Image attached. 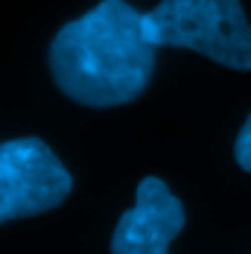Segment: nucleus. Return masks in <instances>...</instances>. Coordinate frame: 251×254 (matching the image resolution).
Returning a JSON list of instances; mask_svg holds the SVG:
<instances>
[{
    "label": "nucleus",
    "mask_w": 251,
    "mask_h": 254,
    "mask_svg": "<svg viewBox=\"0 0 251 254\" xmlns=\"http://www.w3.org/2000/svg\"><path fill=\"white\" fill-rule=\"evenodd\" d=\"M155 47H184L231 70H251V24L240 0H161L143 12Z\"/></svg>",
    "instance_id": "obj_2"
},
{
    "label": "nucleus",
    "mask_w": 251,
    "mask_h": 254,
    "mask_svg": "<svg viewBox=\"0 0 251 254\" xmlns=\"http://www.w3.org/2000/svg\"><path fill=\"white\" fill-rule=\"evenodd\" d=\"M155 44L143 12L126 0H102L64 24L50 44L53 82L67 100L88 108L134 102L152 82Z\"/></svg>",
    "instance_id": "obj_1"
},
{
    "label": "nucleus",
    "mask_w": 251,
    "mask_h": 254,
    "mask_svg": "<svg viewBox=\"0 0 251 254\" xmlns=\"http://www.w3.org/2000/svg\"><path fill=\"white\" fill-rule=\"evenodd\" d=\"M184 222V204L176 193L158 176L140 178L134 204L117 219L111 234V254H170Z\"/></svg>",
    "instance_id": "obj_4"
},
{
    "label": "nucleus",
    "mask_w": 251,
    "mask_h": 254,
    "mask_svg": "<svg viewBox=\"0 0 251 254\" xmlns=\"http://www.w3.org/2000/svg\"><path fill=\"white\" fill-rule=\"evenodd\" d=\"M234 158H237V164H240L246 173H251V114H249V120L243 123L240 134H237V143H234Z\"/></svg>",
    "instance_id": "obj_5"
},
{
    "label": "nucleus",
    "mask_w": 251,
    "mask_h": 254,
    "mask_svg": "<svg viewBox=\"0 0 251 254\" xmlns=\"http://www.w3.org/2000/svg\"><path fill=\"white\" fill-rule=\"evenodd\" d=\"M73 190V176L41 137L0 143V225L47 213Z\"/></svg>",
    "instance_id": "obj_3"
}]
</instances>
